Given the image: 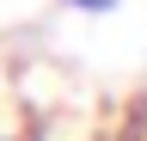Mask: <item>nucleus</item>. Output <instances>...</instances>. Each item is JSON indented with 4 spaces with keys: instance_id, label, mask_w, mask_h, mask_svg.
I'll return each mask as SVG.
<instances>
[{
    "instance_id": "nucleus-1",
    "label": "nucleus",
    "mask_w": 147,
    "mask_h": 141,
    "mask_svg": "<svg viewBox=\"0 0 147 141\" xmlns=\"http://www.w3.org/2000/svg\"><path fill=\"white\" fill-rule=\"evenodd\" d=\"M61 6H74V12H92V19H104V12H117V0H61Z\"/></svg>"
}]
</instances>
